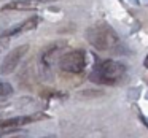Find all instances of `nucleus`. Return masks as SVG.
Here are the masks:
<instances>
[{"mask_svg": "<svg viewBox=\"0 0 148 138\" xmlns=\"http://www.w3.org/2000/svg\"><path fill=\"white\" fill-rule=\"evenodd\" d=\"M126 73V65L118 61H102L97 68L91 75V81H96L100 84H115L124 76Z\"/></svg>", "mask_w": 148, "mask_h": 138, "instance_id": "f03ea898", "label": "nucleus"}, {"mask_svg": "<svg viewBox=\"0 0 148 138\" xmlns=\"http://www.w3.org/2000/svg\"><path fill=\"white\" fill-rule=\"evenodd\" d=\"M143 64H145V67L148 68V56H147V57H145V62H143Z\"/></svg>", "mask_w": 148, "mask_h": 138, "instance_id": "9d476101", "label": "nucleus"}, {"mask_svg": "<svg viewBox=\"0 0 148 138\" xmlns=\"http://www.w3.org/2000/svg\"><path fill=\"white\" fill-rule=\"evenodd\" d=\"M13 94V86L10 83H0V97L11 95Z\"/></svg>", "mask_w": 148, "mask_h": 138, "instance_id": "6e6552de", "label": "nucleus"}, {"mask_svg": "<svg viewBox=\"0 0 148 138\" xmlns=\"http://www.w3.org/2000/svg\"><path fill=\"white\" fill-rule=\"evenodd\" d=\"M29 51V45H19L16 48H13L7 56H5L2 67H0V73L2 75H11L18 68V65L21 64V61L24 59V56Z\"/></svg>", "mask_w": 148, "mask_h": 138, "instance_id": "20e7f679", "label": "nucleus"}, {"mask_svg": "<svg viewBox=\"0 0 148 138\" xmlns=\"http://www.w3.org/2000/svg\"><path fill=\"white\" fill-rule=\"evenodd\" d=\"M38 22H40L38 16H30V18H27L24 22H21L19 26L7 30V32L3 33V37H11V35H18V33H24V32H29V30H34V29H37Z\"/></svg>", "mask_w": 148, "mask_h": 138, "instance_id": "0eeeda50", "label": "nucleus"}, {"mask_svg": "<svg viewBox=\"0 0 148 138\" xmlns=\"http://www.w3.org/2000/svg\"><path fill=\"white\" fill-rule=\"evenodd\" d=\"M86 67V52L83 49L67 51L59 61V68L65 73H81Z\"/></svg>", "mask_w": 148, "mask_h": 138, "instance_id": "7ed1b4c3", "label": "nucleus"}, {"mask_svg": "<svg viewBox=\"0 0 148 138\" xmlns=\"http://www.w3.org/2000/svg\"><path fill=\"white\" fill-rule=\"evenodd\" d=\"M86 40L99 51H113L119 45V37L107 22H97L86 30Z\"/></svg>", "mask_w": 148, "mask_h": 138, "instance_id": "f257e3e1", "label": "nucleus"}, {"mask_svg": "<svg viewBox=\"0 0 148 138\" xmlns=\"http://www.w3.org/2000/svg\"><path fill=\"white\" fill-rule=\"evenodd\" d=\"M40 119H48L46 114L42 113H37V114H27V116H18V118H10V119H2L0 121V130H5V128H14V127H23V125L32 124L35 121Z\"/></svg>", "mask_w": 148, "mask_h": 138, "instance_id": "39448f33", "label": "nucleus"}, {"mask_svg": "<svg viewBox=\"0 0 148 138\" xmlns=\"http://www.w3.org/2000/svg\"><path fill=\"white\" fill-rule=\"evenodd\" d=\"M88 95L99 97V95H102V90H83V92L80 94V97H88Z\"/></svg>", "mask_w": 148, "mask_h": 138, "instance_id": "1a4fd4ad", "label": "nucleus"}, {"mask_svg": "<svg viewBox=\"0 0 148 138\" xmlns=\"http://www.w3.org/2000/svg\"><path fill=\"white\" fill-rule=\"evenodd\" d=\"M48 0H13L10 3L3 5L2 11H26V10H34L40 7V3H45Z\"/></svg>", "mask_w": 148, "mask_h": 138, "instance_id": "423d86ee", "label": "nucleus"}]
</instances>
